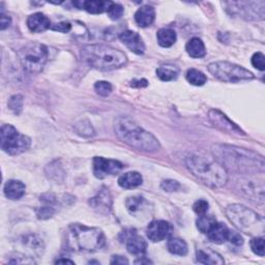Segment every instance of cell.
Wrapping results in <instances>:
<instances>
[{"mask_svg":"<svg viewBox=\"0 0 265 265\" xmlns=\"http://www.w3.org/2000/svg\"><path fill=\"white\" fill-rule=\"evenodd\" d=\"M212 155L226 170L249 175L264 172V159L254 151L227 144H215L212 146Z\"/></svg>","mask_w":265,"mask_h":265,"instance_id":"cell-1","label":"cell"},{"mask_svg":"<svg viewBox=\"0 0 265 265\" xmlns=\"http://www.w3.org/2000/svg\"><path fill=\"white\" fill-rule=\"evenodd\" d=\"M185 164L195 177L210 187H222L228 181V172L213 156L197 151L186 157Z\"/></svg>","mask_w":265,"mask_h":265,"instance_id":"cell-2","label":"cell"},{"mask_svg":"<svg viewBox=\"0 0 265 265\" xmlns=\"http://www.w3.org/2000/svg\"><path fill=\"white\" fill-rule=\"evenodd\" d=\"M116 136L126 144L143 153H155L161 145L159 140L129 117H118L114 123Z\"/></svg>","mask_w":265,"mask_h":265,"instance_id":"cell-3","label":"cell"},{"mask_svg":"<svg viewBox=\"0 0 265 265\" xmlns=\"http://www.w3.org/2000/svg\"><path fill=\"white\" fill-rule=\"evenodd\" d=\"M65 242L69 250L83 253L97 252L103 249L106 244L105 235L101 229L81 224H71L68 226Z\"/></svg>","mask_w":265,"mask_h":265,"instance_id":"cell-4","label":"cell"},{"mask_svg":"<svg viewBox=\"0 0 265 265\" xmlns=\"http://www.w3.org/2000/svg\"><path fill=\"white\" fill-rule=\"evenodd\" d=\"M84 62L100 70H113L121 68L128 63L127 55L107 45H88L81 51Z\"/></svg>","mask_w":265,"mask_h":265,"instance_id":"cell-5","label":"cell"},{"mask_svg":"<svg viewBox=\"0 0 265 265\" xmlns=\"http://www.w3.org/2000/svg\"><path fill=\"white\" fill-rule=\"evenodd\" d=\"M226 214L236 228L252 236H263L265 230L264 219L242 204H231L226 208Z\"/></svg>","mask_w":265,"mask_h":265,"instance_id":"cell-6","label":"cell"},{"mask_svg":"<svg viewBox=\"0 0 265 265\" xmlns=\"http://www.w3.org/2000/svg\"><path fill=\"white\" fill-rule=\"evenodd\" d=\"M208 70L214 78L226 83H237L254 79L253 73L228 61L212 62L208 65Z\"/></svg>","mask_w":265,"mask_h":265,"instance_id":"cell-7","label":"cell"},{"mask_svg":"<svg viewBox=\"0 0 265 265\" xmlns=\"http://www.w3.org/2000/svg\"><path fill=\"white\" fill-rule=\"evenodd\" d=\"M22 66L28 73H41L49 58L48 48L39 43H28L19 51Z\"/></svg>","mask_w":265,"mask_h":265,"instance_id":"cell-8","label":"cell"},{"mask_svg":"<svg viewBox=\"0 0 265 265\" xmlns=\"http://www.w3.org/2000/svg\"><path fill=\"white\" fill-rule=\"evenodd\" d=\"M0 136H2V141H0L2 149L11 156L24 153L31 145L30 138L19 133L17 129L11 125H4L2 127Z\"/></svg>","mask_w":265,"mask_h":265,"instance_id":"cell-9","label":"cell"},{"mask_svg":"<svg viewBox=\"0 0 265 265\" xmlns=\"http://www.w3.org/2000/svg\"><path fill=\"white\" fill-rule=\"evenodd\" d=\"M224 5L231 15L246 20L259 21L265 17V3L262 0L261 2H232L225 3Z\"/></svg>","mask_w":265,"mask_h":265,"instance_id":"cell-10","label":"cell"},{"mask_svg":"<svg viewBox=\"0 0 265 265\" xmlns=\"http://www.w3.org/2000/svg\"><path fill=\"white\" fill-rule=\"evenodd\" d=\"M124 167V164L115 160L105 159L102 157H95L93 159V174L100 179L119 173Z\"/></svg>","mask_w":265,"mask_h":265,"instance_id":"cell-11","label":"cell"},{"mask_svg":"<svg viewBox=\"0 0 265 265\" xmlns=\"http://www.w3.org/2000/svg\"><path fill=\"white\" fill-rule=\"evenodd\" d=\"M208 118L210 121V123L218 128L219 130L226 132L228 134H233V135H237V136H245V132L237 127L233 122H231L228 117H227L224 113H222L219 110L212 109L208 112Z\"/></svg>","mask_w":265,"mask_h":265,"instance_id":"cell-12","label":"cell"},{"mask_svg":"<svg viewBox=\"0 0 265 265\" xmlns=\"http://www.w3.org/2000/svg\"><path fill=\"white\" fill-rule=\"evenodd\" d=\"M147 237L154 243L162 242L168 237L173 232V227L169 222L166 221H154L147 227Z\"/></svg>","mask_w":265,"mask_h":265,"instance_id":"cell-13","label":"cell"},{"mask_svg":"<svg viewBox=\"0 0 265 265\" xmlns=\"http://www.w3.org/2000/svg\"><path fill=\"white\" fill-rule=\"evenodd\" d=\"M242 193L251 201L263 205L264 202V186L262 183L257 184L253 180L245 179L240 183Z\"/></svg>","mask_w":265,"mask_h":265,"instance_id":"cell-14","label":"cell"},{"mask_svg":"<svg viewBox=\"0 0 265 265\" xmlns=\"http://www.w3.org/2000/svg\"><path fill=\"white\" fill-rule=\"evenodd\" d=\"M89 204L99 213L102 214L109 213L112 207V198L108 188L103 187L97 196L90 199Z\"/></svg>","mask_w":265,"mask_h":265,"instance_id":"cell-15","label":"cell"},{"mask_svg":"<svg viewBox=\"0 0 265 265\" xmlns=\"http://www.w3.org/2000/svg\"><path fill=\"white\" fill-rule=\"evenodd\" d=\"M121 41L134 53L141 55L145 51V45L141 39V36L132 30H127L121 33L119 35Z\"/></svg>","mask_w":265,"mask_h":265,"instance_id":"cell-16","label":"cell"},{"mask_svg":"<svg viewBox=\"0 0 265 265\" xmlns=\"http://www.w3.org/2000/svg\"><path fill=\"white\" fill-rule=\"evenodd\" d=\"M27 26L30 31L40 33L51 28L52 25L50 19L46 15L42 13H35L29 16V18L27 19Z\"/></svg>","mask_w":265,"mask_h":265,"instance_id":"cell-17","label":"cell"},{"mask_svg":"<svg viewBox=\"0 0 265 265\" xmlns=\"http://www.w3.org/2000/svg\"><path fill=\"white\" fill-rule=\"evenodd\" d=\"M113 3L99 2V0H89V2H74L73 5L79 10H85L89 14H102L107 12Z\"/></svg>","mask_w":265,"mask_h":265,"instance_id":"cell-18","label":"cell"},{"mask_svg":"<svg viewBox=\"0 0 265 265\" xmlns=\"http://www.w3.org/2000/svg\"><path fill=\"white\" fill-rule=\"evenodd\" d=\"M208 239L216 245H221L224 244L227 239H228V235H229V229L228 227L226 225H224L223 223H218L215 222V224L211 227L210 230L206 233Z\"/></svg>","mask_w":265,"mask_h":265,"instance_id":"cell-19","label":"cell"},{"mask_svg":"<svg viewBox=\"0 0 265 265\" xmlns=\"http://www.w3.org/2000/svg\"><path fill=\"white\" fill-rule=\"evenodd\" d=\"M25 184L20 180L11 179L5 184V195L8 199L11 200L21 199L25 194Z\"/></svg>","mask_w":265,"mask_h":265,"instance_id":"cell-20","label":"cell"},{"mask_svg":"<svg viewBox=\"0 0 265 265\" xmlns=\"http://www.w3.org/2000/svg\"><path fill=\"white\" fill-rule=\"evenodd\" d=\"M156 19V11L150 6L141 7L135 14V21L140 27H147L154 23Z\"/></svg>","mask_w":265,"mask_h":265,"instance_id":"cell-21","label":"cell"},{"mask_svg":"<svg viewBox=\"0 0 265 265\" xmlns=\"http://www.w3.org/2000/svg\"><path fill=\"white\" fill-rule=\"evenodd\" d=\"M126 243H127L128 252L130 254L137 257H142L146 253L147 250L146 240L143 237L137 235L136 233L133 234L131 237H129Z\"/></svg>","mask_w":265,"mask_h":265,"instance_id":"cell-22","label":"cell"},{"mask_svg":"<svg viewBox=\"0 0 265 265\" xmlns=\"http://www.w3.org/2000/svg\"><path fill=\"white\" fill-rule=\"evenodd\" d=\"M196 258L199 263L210 264V265H220L224 264L225 261L220 254L212 251L211 249H198L196 252Z\"/></svg>","mask_w":265,"mask_h":265,"instance_id":"cell-23","label":"cell"},{"mask_svg":"<svg viewBox=\"0 0 265 265\" xmlns=\"http://www.w3.org/2000/svg\"><path fill=\"white\" fill-rule=\"evenodd\" d=\"M142 182H143L142 175L136 171L127 172L118 178V184L123 188H127V190H130V188H135V187L141 185Z\"/></svg>","mask_w":265,"mask_h":265,"instance_id":"cell-24","label":"cell"},{"mask_svg":"<svg viewBox=\"0 0 265 265\" xmlns=\"http://www.w3.org/2000/svg\"><path fill=\"white\" fill-rule=\"evenodd\" d=\"M185 50L187 54L193 58H202L206 54L205 46L199 37H193L188 41L185 46Z\"/></svg>","mask_w":265,"mask_h":265,"instance_id":"cell-25","label":"cell"},{"mask_svg":"<svg viewBox=\"0 0 265 265\" xmlns=\"http://www.w3.org/2000/svg\"><path fill=\"white\" fill-rule=\"evenodd\" d=\"M157 37H158L159 45L164 48H169V47L173 46L177 39L176 32L170 28H163V29L159 30Z\"/></svg>","mask_w":265,"mask_h":265,"instance_id":"cell-26","label":"cell"},{"mask_svg":"<svg viewBox=\"0 0 265 265\" xmlns=\"http://www.w3.org/2000/svg\"><path fill=\"white\" fill-rule=\"evenodd\" d=\"M178 75H179V69L174 65H170V64L161 65L160 67L157 68V76L162 81L165 82L176 80Z\"/></svg>","mask_w":265,"mask_h":265,"instance_id":"cell-27","label":"cell"},{"mask_svg":"<svg viewBox=\"0 0 265 265\" xmlns=\"http://www.w3.org/2000/svg\"><path fill=\"white\" fill-rule=\"evenodd\" d=\"M22 242H23L24 246H26L28 248V250L31 251L33 254L40 255L44 251L43 239L40 238L37 235H34V234L27 235L24 237V239Z\"/></svg>","mask_w":265,"mask_h":265,"instance_id":"cell-28","label":"cell"},{"mask_svg":"<svg viewBox=\"0 0 265 265\" xmlns=\"http://www.w3.org/2000/svg\"><path fill=\"white\" fill-rule=\"evenodd\" d=\"M185 78H186L188 83H191L192 85H195V86H202L207 81L206 76L202 71H200L198 69H195V68L188 69L186 71Z\"/></svg>","mask_w":265,"mask_h":265,"instance_id":"cell-29","label":"cell"},{"mask_svg":"<svg viewBox=\"0 0 265 265\" xmlns=\"http://www.w3.org/2000/svg\"><path fill=\"white\" fill-rule=\"evenodd\" d=\"M168 251L173 255L184 256L187 253V245L183 239L170 238L168 242Z\"/></svg>","mask_w":265,"mask_h":265,"instance_id":"cell-30","label":"cell"},{"mask_svg":"<svg viewBox=\"0 0 265 265\" xmlns=\"http://www.w3.org/2000/svg\"><path fill=\"white\" fill-rule=\"evenodd\" d=\"M215 220L212 216H208L206 214L203 215H199V219L197 220L196 224H197V228L199 229V231H201L202 233H207L211 227L215 224Z\"/></svg>","mask_w":265,"mask_h":265,"instance_id":"cell-31","label":"cell"},{"mask_svg":"<svg viewBox=\"0 0 265 265\" xmlns=\"http://www.w3.org/2000/svg\"><path fill=\"white\" fill-rule=\"evenodd\" d=\"M144 202H145V200H144L143 197H141V196H133V197L128 198V200L126 201V205H127L128 210L131 213H137L143 207Z\"/></svg>","mask_w":265,"mask_h":265,"instance_id":"cell-32","label":"cell"},{"mask_svg":"<svg viewBox=\"0 0 265 265\" xmlns=\"http://www.w3.org/2000/svg\"><path fill=\"white\" fill-rule=\"evenodd\" d=\"M75 129L79 135H81L83 137H90V136L94 135V130H93L91 124L85 119L79 122L77 125L75 126Z\"/></svg>","mask_w":265,"mask_h":265,"instance_id":"cell-33","label":"cell"},{"mask_svg":"<svg viewBox=\"0 0 265 265\" xmlns=\"http://www.w3.org/2000/svg\"><path fill=\"white\" fill-rule=\"evenodd\" d=\"M107 14L108 17L113 21L119 20L124 15V8L118 4H112L109 10L107 11Z\"/></svg>","mask_w":265,"mask_h":265,"instance_id":"cell-34","label":"cell"},{"mask_svg":"<svg viewBox=\"0 0 265 265\" xmlns=\"http://www.w3.org/2000/svg\"><path fill=\"white\" fill-rule=\"evenodd\" d=\"M251 249L256 255L263 257L264 256V238H263V236H257L256 238H253L251 240Z\"/></svg>","mask_w":265,"mask_h":265,"instance_id":"cell-35","label":"cell"},{"mask_svg":"<svg viewBox=\"0 0 265 265\" xmlns=\"http://www.w3.org/2000/svg\"><path fill=\"white\" fill-rule=\"evenodd\" d=\"M94 90L101 97H108L112 92V85L107 81H99L94 84Z\"/></svg>","mask_w":265,"mask_h":265,"instance_id":"cell-36","label":"cell"},{"mask_svg":"<svg viewBox=\"0 0 265 265\" xmlns=\"http://www.w3.org/2000/svg\"><path fill=\"white\" fill-rule=\"evenodd\" d=\"M9 263H13V264H33L34 260L31 259L30 257H26L25 255H21V254H15L13 256L10 257L9 259Z\"/></svg>","mask_w":265,"mask_h":265,"instance_id":"cell-37","label":"cell"},{"mask_svg":"<svg viewBox=\"0 0 265 265\" xmlns=\"http://www.w3.org/2000/svg\"><path fill=\"white\" fill-rule=\"evenodd\" d=\"M162 188L166 192H176L180 188V184L178 181L173 180V179H168L164 180L161 184Z\"/></svg>","mask_w":265,"mask_h":265,"instance_id":"cell-38","label":"cell"},{"mask_svg":"<svg viewBox=\"0 0 265 265\" xmlns=\"http://www.w3.org/2000/svg\"><path fill=\"white\" fill-rule=\"evenodd\" d=\"M264 54L261 52H257L253 55L252 57V64L259 70H264L265 69V62H264Z\"/></svg>","mask_w":265,"mask_h":265,"instance_id":"cell-39","label":"cell"},{"mask_svg":"<svg viewBox=\"0 0 265 265\" xmlns=\"http://www.w3.org/2000/svg\"><path fill=\"white\" fill-rule=\"evenodd\" d=\"M9 106L15 113H20L23 106V98L21 95L12 97L9 102Z\"/></svg>","mask_w":265,"mask_h":265,"instance_id":"cell-40","label":"cell"},{"mask_svg":"<svg viewBox=\"0 0 265 265\" xmlns=\"http://www.w3.org/2000/svg\"><path fill=\"white\" fill-rule=\"evenodd\" d=\"M208 202L205 201V200H198L195 202L193 208H194V211L198 214V215H203V214H206L207 210H208Z\"/></svg>","mask_w":265,"mask_h":265,"instance_id":"cell-41","label":"cell"},{"mask_svg":"<svg viewBox=\"0 0 265 265\" xmlns=\"http://www.w3.org/2000/svg\"><path fill=\"white\" fill-rule=\"evenodd\" d=\"M54 213H55V209L51 205H47L39 209V211H37V216H39V219L46 220L51 218Z\"/></svg>","mask_w":265,"mask_h":265,"instance_id":"cell-42","label":"cell"},{"mask_svg":"<svg viewBox=\"0 0 265 265\" xmlns=\"http://www.w3.org/2000/svg\"><path fill=\"white\" fill-rule=\"evenodd\" d=\"M51 29L54 30V31H58V32H62V33H67L71 29V24L69 22H66V21L59 22V23H56V24L52 25Z\"/></svg>","mask_w":265,"mask_h":265,"instance_id":"cell-43","label":"cell"},{"mask_svg":"<svg viewBox=\"0 0 265 265\" xmlns=\"http://www.w3.org/2000/svg\"><path fill=\"white\" fill-rule=\"evenodd\" d=\"M231 244H233L234 246H243L244 244V238L242 237V235L237 232H234V231H229V235H228V239Z\"/></svg>","mask_w":265,"mask_h":265,"instance_id":"cell-44","label":"cell"},{"mask_svg":"<svg viewBox=\"0 0 265 265\" xmlns=\"http://www.w3.org/2000/svg\"><path fill=\"white\" fill-rule=\"evenodd\" d=\"M12 19L10 16L6 15L5 13H2V17H0V29L5 30L6 28H8L11 25Z\"/></svg>","mask_w":265,"mask_h":265,"instance_id":"cell-45","label":"cell"},{"mask_svg":"<svg viewBox=\"0 0 265 265\" xmlns=\"http://www.w3.org/2000/svg\"><path fill=\"white\" fill-rule=\"evenodd\" d=\"M111 264H129V260L123 256L115 255L113 256L111 259Z\"/></svg>","mask_w":265,"mask_h":265,"instance_id":"cell-46","label":"cell"},{"mask_svg":"<svg viewBox=\"0 0 265 265\" xmlns=\"http://www.w3.org/2000/svg\"><path fill=\"white\" fill-rule=\"evenodd\" d=\"M148 82L145 79H141V80H133L132 81V86L134 87H145L147 86Z\"/></svg>","mask_w":265,"mask_h":265,"instance_id":"cell-47","label":"cell"},{"mask_svg":"<svg viewBox=\"0 0 265 265\" xmlns=\"http://www.w3.org/2000/svg\"><path fill=\"white\" fill-rule=\"evenodd\" d=\"M139 258H140L139 260L135 261V263H136V264H144V263L148 264V263H151V261H150V260H148V259H145V257H144V256H142V257H139Z\"/></svg>","mask_w":265,"mask_h":265,"instance_id":"cell-48","label":"cell"},{"mask_svg":"<svg viewBox=\"0 0 265 265\" xmlns=\"http://www.w3.org/2000/svg\"><path fill=\"white\" fill-rule=\"evenodd\" d=\"M55 263H69V264H75V262L74 261H71V260H68V259H58V260H56L55 261Z\"/></svg>","mask_w":265,"mask_h":265,"instance_id":"cell-49","label":"cell"}]
</instances>
